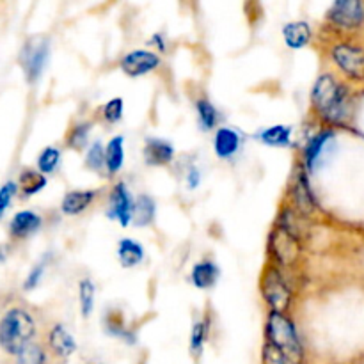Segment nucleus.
<instances>
[{
  "label": "nucleus",
  "mask_w": 364,
  "mask_h": 364,
  "mask_svg": "<svg viewBox=\"0 0 364 364\" xmlns=\"http://www.w3.org/2000/svg\"><path fill=\"white\" fill-rule=\"evenodd\" d=\"M311 107L326 123L343 124L350 114V95L331 73L316 78L311 89Z\"/></svg>",
  "instance_id": "nucleus-1"
},
{
  "label": "nucleus",
  "mask_w": 364,
  "mask_h": 364,
  "mask_svg": "<svg viewBox=\"0 0 364 364\" xmlns=\"http://www.w3.org/2000/svg\"><path fill=\"white\" fill-rule=\"evenodd\" d=\"M36 336V320L27 309L11 308L0 320V348L16 355Z\"/></svg>",
  "instance_id": "nucleus-2"
},
{
  "label": "nucleus",
  "mask_w": 364,
  "mask_h": 364,
  "mask_svg": "<svg viewBox=\"0 0 364 364\" xmlns=\"http://www.w3.org/2000/svg\"><path fill=\"white\" fill-rule=\"evenodd\" d=\"M267 341L283 350L284 354L302 361V343L299 340L297 327L287 313L270 311L265 326Z\"/></svg>",
  "instance_id": "nucleus-3"
},
{
  "label": "nucleus",
  "mask_w": 364,
  "mask_h": 364,
  "mask_svg": "<svg viewBox=\"0 0 364 364\" xmlns=\"http://www.w3.org/2000/svg\"><path fill=\"white\" fill-rule=\"evenodd\" d=\"M259 290H262V297L270 308V311L288 313L291 301H294V294H291V288L288 287L283 270L279 267L270 263L263 269Z\"/></svg>",
  "instance_id": "nucleus-4"
},
{
  "label": "nucleus",
  "mask_w": 364,
  "mask_h": 364,
  "mask_svg": "<svg viewBox=\"0 0 364 364\" xmlns=\"http://www.w3.org/2000/svg\"><path fill=\"white\" fill-rule=\"evenodd\" d=\"M267 251H269L274 265H277L279 269H291V267L297 265L299 258L302 255L301 238L291 235L281 224H276L269 235Z\"/></svg>",
  "instance_id": "nucleus-5"
},
{
  "label": "nucleus",
  "mask_w": 364,
  "mask_h": 364,
  "mask_svg": "<svg viewBox=\"0 0 364 364\" xmlns=\"http://www.w3.org/2000/svg\"><path fill=\"white\" fill-rule=\"evenodd\" d=\"M50 59V41L45 38H32L20 52V66L28 84H36L41 78Z\"/></svg>",
  "instance_id": "nucleus-6"
},
{
  "label": "nucleus",
  "mask_w": 364,
  "mask_h": 364,
  "mask_svg": "<svg viewBox=\"0 0 364 364\" xmlns=\"http://www.w3.org/2000/svg\"><path fill=\"white\" fill-rule=\"evenodd\" d=\"M331 59L350 80H364V50L348 43H338L331 48Z\"/></svg>",
  "instance_id": "nucleus-7"
},
{
  "label": "nucleus",
  "mask_w": 364,
  "mask_h": 364,
  "mask_svg": "<svg viewBox=\"0 0 364 364\" xmlns=\"http://www.w3.org/2000/svg\"><path fill=\"white\" fill-rule=\"evenodd\" d=\"M327 20L341 31H355L364 23L363 0H333Z\"/></svg>",
  "instance_id": "nucleus-8"
},
{
  "label": "nucleus",
  "mask_w": 364,
  "mask_h": 364,
  "mask_svg": "<svg viewBox=\"0 0 364 364\" xmlns=\"http://www.w3.org/2000/svg\"><path fill=\"white\" fill-rule=\"evenodd\" d=\"M334 137L336 135L331 128H323V130H320L318 134L309 139L304 148V169L308 173H313V171L318 169V166H322L326 156L333 149Z\"/></svg>",
  "instance_id": "nucleus-9"
},
{
  "label": "nucleus",
  "mask_w": 364,
  "mask_h": 364,
  "mask_svg": "<svg viewBox=\"0 0 364 364\" xmlns=\"http://www.w3.org/2000/svg\"><path fill=\"white\" fill-rule=\"evenodd\" d=\"M160 66V57L156 52L151 50H132L121 59L119 68L128 77H142L151 71H155Z\"/></svg>",
  "instance_id": "nucleus-10"
},
{
  "label": "nucleus",
  "mask_w": 364,
  "mask_h": 364,
  "mask_svg": "<svg viewBox=\"0 0 364 364\" xmlns=\"http://www.w3.org/2000/svg\"><path fill=\"white\" fill-rule=\"evenodd\" d=\"M134 205L135 201L132 199L130 191L124 183L114 185L112 192H110V206H109V217L117 220L121 228H128L134 219Z\"/></svg>",
  "instance_id": "nucleus-11"
},
{
  "label": "nucleus",
  "mask_w": 364,
  "mask_h": 364,
  "mask_svg": "<svg viewBox=\"0 0 364 364\" xmlns=\"http://www.w3.org/2000/svg\"><path fill=\"white\" fill-rule=\"evenodd\" d=\"M46 341H48V347L50 350H52V354L60 359L71 358V355L77 352V340H75L73 334H71L63 323L52 326Z\"/></svg>",
  "instance_id": "nucleus-12"
},
{
  "label": "nucleus",
  "mask_w": 364,
  "mask_h": 364,
  "mask_svg": "<svg viewBox=\"0 0 364 364\" xmlns=\"http://www.w3.org/2000/svg\"><path fill=\"white\" fill-rule=\"evenodd\" d=\"M291 198H294V208L304 213L306 217L315 212V198H313V192L309 188L308 176H306V173L302 169L299 171L297 178H295L294 185H291Z\"/></svg>",
  "instance_id": "nucleus-13"
},
{
  "label": "nucleus",
  "mask_w": 364,
  "mask_h": 364,
  "mask_svg": "<svg viewBox=\"0 0 364 364\" xmlns=\"http://www.w3.org/2000/svg\"><path fill=\"white\" fill-rule=\"evenodd\" d=\"M242 146V137L237 130L230 127H220L213 137V151L219 159L230 160L238 153Z\"/></svg>",
  "instance_id": "nucleus-14"
},
{
  "label": "nucleus",
  "mask_w": 364,
  "mask_h": 364,
  "mask_svg": "<svg viewBox=\"0 0 364 364\" xmlns=\"http://www.w3.org/2000/svg\"><path fill=\"white\" fill-rule=\"evenodd\" d=\"M174 146L164 139L149 137L144 142V160L148 166H169L174 160Z\"/></svg>",
  "instance_id": "nucleus-15"
},
{
  "label": "nucleus",
  "mask_w": 364,
  "mask_h": 364,
  "mask_svg": "<svg viewBox=\"0 0 364 364\" xmlns=\"http://www.w3.org/2000/svg\"><path fill=\"white\" fill-rule=\"evenodd\" d=\"M41 224L43 219L38 213L23 210V212H18L9 223V235L14 240H25L31 235H34L41 228Z\"/></svg>",
  "instance_id": "nucleus-16"
},
{
  "label": "nucleus",
  "mask_w": 364,
  "mask_h": 364,
  "mask_svg": "<svg viewBox=\"0 0 364 364\" xmlns=\"http://www.w3.org/2000/svg\"><path fill=\"white\" fill-rule=\"evenodd\" d=\"M313 31L308 21H288L283 27V39L290 50H302L311 43Z\"/></svg>",
  "instance_id": "nucleus-17"
},
{
  "label": "nucleus",
  "mask_w": 364,
  "mask_h": 364,
  "mask_svg": "<svg viewBox=\"0 0 364 364\" xmlns=\"http://www.w3.org/2000/svg\"><path fill=\"white\" fill-rule=\"evenodd\" d=\"M98 196V191H71L60 201V212L64 215H80L84 213Z\"/></svg>",
  "instance_id": "nucleus-18"
},
{
  "label": "nucleus",
  "mask_w": 364,
  "mask_h": 364,
  "mask_svg": "<svg viewBox=\"0 0 364 364\" xmlns=\"http://www.w3.org/2000/svg\"><path fill=\"white\" fill-rule=\"evenodd\" d=\"M219 277L220 269L212 259H205V262H199L192 267L191 281L199 290H210V288H213L217 284V281H219Z\"/></svg>",
  "instance_id": "nucleus-19"
},
{
  "label": "nucleus",
  "mask_w": 364,
  "mask_h": 364,
  "mask_svg": "<svg viewBox=\"0 0 364 364\" xmlns=\"http://www.w3.org/2000/svg\"><path fill=\"white\" fill-rule=\"evenodd\" d=\"M294 128L287 127V124H274V127L263 128L256 137L262 144L270 146V148H290L294 139Z\"/></svg>",
  "instance_id": "nucleus-20"
},
{
  "label": "nucleus",
  "mask_w": 364,
  "mask_h": 364,
  "mask_svg": "<svg viewBox=\"0 0 364 364\" xmlns=\"http://www.w3.org/2000/svg\"><path fill=\"white\" fill-rule=\"evenodd\" d=\"M117 259L123 269H135L144 262V247L132 238H123L117 244Z\"/></svg>",
  "instance_id": "nucleus-21"
},
{
  "label": "nucleus",
  "mask_w": 364,
  "mask_h": 364,
  "mask_svg": "<svg viewBox=\"0 0 364 364\" xmlns=\"http://www.w3.org/2000/svg\"><path fill=\"white\" fill-rule=\"evenodd\" d=\"M105 162H107V173L110 176H116L124 164V137L123 135H116L110 139L105 146Z\"/></svg>",
  "instance_id": "nucleus-22"
},
{
  "label": "nucleus",
  "mask_w": 364,
  "mask_h": 364,
  "mask_svg": "<svg viewBox=\"0 0 364 364\" xmlns=\"http://www.w3.org/2000/svg\"><path fill=\"white\" fill-rule=\"evenodd\" d=\"M46 187V174H43L38 169H25L20 174V180H18V191L21 192L23 198H31V196L38 194L43 188Z\"/></svg>",
  "instance_id": "nucleus-23"
},
{
  "label": "nucleus",
  "mask_w": 364,
  "mask_h": 364,
  "mask_svg": "<svg viewBox=\"0 0 364 364\" xmlns=\"http://www.w3.org/2000/svg\"><path fill=\"white\" fill-rule=\"evenodd\" d=\"M155 213H156V205L153 201L151 196L142 194L139 196L137 201L134 205V219L132 223L139 228H146L149 224H153L155 220Z\"/></svg>",
  "instance_id": "nucleus-24"
},
{
  "label": "nucleus",
  "mask_w": 364,
  "mask_h": 364,
  "mask_svg": "<svg viewBox=\"0 0 364 364\" xmlns=\"http://www.w3.org/2000/svg\"><path fill=\"white\" fill-rule=\"evenodd\" d=\"M14 364H48V355L43 345L31 341L25 345L16 355H14Z\"/></svg>",
  "instance_id": "nucleus-25"
},
{
  "label": "nucleus",
  "mask_w": 364,
  "mask_h": 364,
  "mask_svg": "<svg viewBox=\"0 0 364 364\" xmlns=\"http://www.w3.org/2000/svg\"><path fill=\"white\" fill-rule=\"evenodd\" d=\"M196 112H198V119L203 130H212L219 123V110L206 98H199L196 102Z\"/></svg>",
  "instance_id": "nucleus-26"
},
{
  "label": "nucleus",
  "mask_w": 364,
  "mask_h": 364,
  "mask_svg": "<svg viewBox=\"0 0 364 364\" xmlns=\"http://www.w3.org/2000/svg\"><path fill=\"white\" fill-rule=\"evenodd\" d=\"M95 283L91 279H87V277L80 279V283H78V302H80V313L84 318H89L92 315V309H95Z\"/></svg>",
  "instance_id": "nucleus-27"
},
{
  "label": "nucleus",
  "mask_w": 364,
  "mask_h": 364,
  "mask_svg": "<svg viewBox=\"0 0 364 364\" xmlns=\"http://www.w3.org/2000/svg\"><path fill=\"white\" fill-rule=\"evenodd\" d=\"M89 134H91V124L89 123L73 124L66 134V146L75 151H82L87 146Z\"/></svg>",
  "instance_id": "nucleus-28"
},
{
  "label": "nucleus",
  "mask_w": 364,
  "mask_h": 364,
  "mask_svg": "<svg viewBox=\"0 0 364 364\" xmlns=\"http://www.w3.org/2000/svg\"><path fill=\"white\" fill-rule=\"evenodd\" d=\"M210 333V322L208 320H198L192 327L191 333V354L194 358H199L203 354V348H205L206 340H208Z\"/></svg>",
  "instance_id": "nucleus-29"
},
{
  "label": "nucleus",
  "mask_w": 364,
  "mask_h": 364,
  "mask_svg": "<svg viewBox=\"0 0 364 364\" xmlns=\"http://www.w3.org/2000/svg\"><path fill=\"white\" fill-rule=\"evenodd\" d=\"M59 164H60L59 148H55V146H48V148H45L41 153H39L36 167H38V171H41L43 174H52L53 171L59 167Z\"/></svg>",
  "instance_id": "nucleus-30"
},
{
  "label": "nucleus",
  "mask_w": 364,
  "mask_h": 364,
  "mask_svg": "<svg viewBox=\"0 0 364 364\" xmlns=\"http://www.w3.org/2000/svg\"><path fill=\"white\" fill-rule=\"evenodd\" d=\"M85 166H87V169L95 171V173H102L103 169H107L105 148L100 141H95L89 146L87 153H85Z\"/></svg>",
  "instance_id": "nucleus-31"
},
{
  "label": "nucleus",
  "mask_w": 364,
  "mask_h": 364,
  "mask_svg": "<svg viewBox=\"0 0 364 364\" xmlns=\"http://www.w3.org/2000/svg\"><path fill=\"white\" fill-rule=\"evenodd\" d=\"M262 361H263V364H302V361H299V359L284 354L283 350H279L277 347H274V345L269 343V341H267V345L263 347Z\"/></svg>",
  "instance_id": "nucleus-32"
},
{
  "label": "nucleus",
  "mask_w": 364,
  "mask_h": 364,
  "mask_svg": "<svg viewBox=\"0 0 364 364\" xmlns=\"http://www.w3.org/2000/svg\"><path fill=\"white\" fill-rule=\"evenodd\" d=\"M123 112H124V103L121 98H112L103 105L102 109V116L107 123L114 124V123H119L123 119Z\"/></svg>",
  "instance_id": "nucleus-33"
},
{
  "label": "nucleus",
  "mask_w": 364,
  "mask_h": 364,
  "mask_svg": "<svg viewBox=\"0 0 364 364\" xmlns=\"http://www.w3.org/2000/svg\"><path fill=\"white\" fill-rule=\"evenodd\" d=\"M105 329L110 336H116L119 338V340L128 341V343H135L134 333H130V331L123 326V322L116 320L114 316H109V318L105 320Z\"/></svg>",
  "instance_id": "nucleus-34"
},
{
  "label": "nucleus",
  "mask_w": 364,
  "mask_h": 364,
  "mask_svg": "<svg viewBox=\"0 0 364 364\" xmlns=\"http://www.w3.org/2000/svg\"><path fill=\"white\" fill-rule=\"evenodd\" d=\"M16 192L18 183H14V181H7L6 185H2V188H0V219L4 217L6 210L9 208L11 201H13V198L16 196Z\"/></svg>",
  "instance_id": "nucleus-35"
},
{
  "label": "nucleus",
  "mask_w": 364,
  "mask_h": 364,
  "mask_svg": "<svg viewBox=\"0 0 364 364\" xmlns=\"http://www.w3.org/2000/svg\"><path fill=\"white\" fill-rule=\"evenodd\" d=\"M45 270H46V259L36 263V265L31 269V272H28L27 279H25V283H23L25 290H34V288L41 283L43 276H45Z\"/></svg>",
  "instance_id": "nucleus-36"
},
{
  "label": "nucleus",
  "mask_w": 364,
  "mask_h": 364,
  "mask_svg": "<svg viewBox=\"0 0 364 364\" xmlns=\"http://www.w3.org/2000/svg\"><path fill=\"white\" fill-rule=\"evenodd\" d=\"M199 180H201V174H199L198 167H192V169L188 171V176H187L188 188H198L199 187Z\"/></svg>",
  "instance_id": "nucleus-37"
},
{
  "label": "nucleus",
  "mask_w": 364,
  "mask_h": 364,
  "mask_svg": "<svg viewBox=\"0 0 364 364\" xmlns=\"http://www.w3.org/2000/svg\"><path fill=\"white\" fill-rule=\"evenodd\" d=\"M151 39H153L151 43L160 50V52H166V39H164L162 34H155Z\"/></svg>",
  "instance_id": "nucleus-38"
},
{
  "label": "nucleus",
  "mask_w": 364,
  "mask_h": 364,
  "mask_svg": "<svg viewBox=\"0 0 364 364\" xmlns=\"http://www.w3.org/2000/svg\"><path fill=\"white\" fill-rule=\"evenodd\" d=\"M98 364H100V363H98Z\"/></svg>",
  "instance_id": "nucleus-39"
}]
</instances>
